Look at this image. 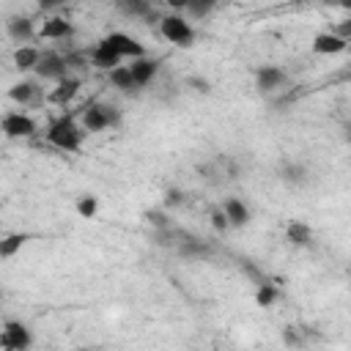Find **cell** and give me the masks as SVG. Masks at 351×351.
<instances>
[{"label": "cell", "instance_id": "cell-1", "mask_svg": "<svg viewBox=\"0 0 351 351\" xmlns=\"http://www.w3.org/2000/svg\"><path fill=\"white\" fill-rule=\"evenodd\" d=\"M44 137H47L49 145H55V148L71 154V151H80L82 137H85V129L77 123L74 115H60V118H55V121L47 126Z\"/></svg>", "mask_w": 351, "mask_h": 351}, {"label": "cell", "instance_id": "cell-2", "mask_svg": "<svg viewBox=\"0 0 351 351\" xmlns=\"http://www.w3.org/2000/svg\"><path fill=\"white\" fill-rule=\"evenodd\" d=\"M80 126L85 129V134H96V132H104V129H115L121 126V110L115 104H107V101H93L82 110L80 115Z\"/></svg>", "mask_w": 351, "mask_h": 351}, {"label": "cell", "instance_id": "cell-3", "mask_svg": "<svg viewBox=\"0 0 351 351\" xmlns=\"http://www.w3.org/2000/svg\"><path fill=\"white\" fill-rule=\"evenodd\" d=\"M159 33H162L170 44L181 47V49H189L192 41H195V30H192V25H189L184 16H178V14L162 16V19H159Z\"/></svg>", "mask_w": 351, "mask_h": 351}, {"label": "cell", "instance_id": "cell-4", "mask_svg": "<svg viewBox=\"0 0 351 351\" xmlns=\"http://www.w3.org/2000/svg\"><path fill=\"white\" fill-rule=\"evenodd\" d=\"M0 132L8 137V140H22V137H33L38 132L33 115H27L25 110H11L0 118Z\"/></svg>", "mask_w": 351, "mask_h": 351}, {"label": "cell", "instance_id": "cell-5", "mask_svg": "<svg viewBox=\"0 0 351 351\" xmlns=\"http://www.w3.org/2000/svg\"><path fill=\"white\" fill-rule=\"evenodd\" d=\"M33 71H36V77L44 80V82H58V80H63V77L69 74L63 55L55 52V49H44V52L38 55V63H36Z\"/></svg>", "mask_w": 351, "mask_h": 351}, {"label": "cell", "instance_id": "cell-6", "mask_svg": "<svg viewBox=\"0 0 351 351\" xmlns=\"http://www.w3.org/2000/svg\"><path fill=\"white\" fill-rule=\"evenodd\" d=\"M33 343V335L30 329L22 324V321H5L3 329H0V346L8 348V351H22Z\"/></svg>", "mask_w": 351, "mask_h": 351}, {"label": "cell", "instance_id": "cell-7", "mask_svg": "<svg viewBox=\"0 0 351 351\" xmlns=\"http://www.w3.org/2000/svg\"><path fill=\"white\" fill-rule=\"evenodd\" d=\"M8 99L19 107H33V104H41L44 96H41V88L36 80H16L11 88H8Z\"/></svg>", "mask_w": 351, "mask_h": 351}, {"label": "cell", "instance_id": "cell-8", "mask_svg": "<svg viewBox=\"0 0 351 351\" xmlns=\"http://www.w3.org/2000/svg\"><path fill=\"white\" fill-rule=\"evenodd\" d=\"M80 88H82V77L66 74L63 80H58V82H55V88L49 90L47 101H52V104H58V107H66V104H71V101L77 99Z\"/></svg>", "mask_w": 351, "mask_h": 351}, {"label": "cell", "instance_id": "cell-9", "mask_svg": "<svg viewBox=\"0 0 351 351\" xmlns=\"http://www.w3.org/2000/svg\"><path fill=\"white\" fill-rule=\"evenodd\" d=\"M285 82H288V74L280 66H258L255 69V88H258V93H271V90L282 88Z\"/></svg>", "mask_w": 351, "mask_h": 351}, {"label": "cell", "instance_id": "cell-10", "mask_svg": "<svg viewBox=\"0 0 351 351\" xmlns=\"http://www.w3.org/2000/svg\"><path fill=\"white\" fill-rule=\"evenodd\" d=\"M5 33L14 44H30L36 38V25L30 16H22V14H14L5 19Z\"/></svg>", "mask_w": 351, "mask_h": 351}, {"label": "cell", "instance_id": "cell-11", "mask_svg": "<svg viewBox=\"0 0 351 351\" xmlns=\"http://www.w3.org/2000/svg\"><path fill=\"white\" fill-rule=\"evenodd\" d=\"M104 41L121 55V58H143L145 55V47L137 41V38H132L129 33H121V30H115V33H107L104 36Z\"/></svg>", "mask_w": 351, "mask_h": 351}, {"label": "cell", "instance_id": "cell-12", "mask_svg": "<svg viewBox=\"0 0 351 351\" xmlns=\"http://www.w3.org/2000/svg\"><path fill=\"white\" fill-rule=\"evenodd\" d=\"M41 41L47 38V41H63V38H71L74 36V25L69 22V19H63V16H49L44 25H41V30L36 33Z\"/></svg>", "mask_w": 351, "mask_h": 351}, {"label": "cell", "instance_id": "cell-13", "mask_svg": "<svg viewBox=\"0 0 351 351\" xmlns=\"http://www.w3.org/2000/svg\"><path fill=\"white\" fill-rule=\"evenodd\" d=\"M121 60H123V58H121V55H118V52H115V49H112V47H110L104 38H101V41H99V44L90 49V66H93V69L110 71V69L121 66Z\"/></svg>", "mask_w": 351, "mask_h": 351}, {"label": "cell", "instance_id": "cell-14", "mask_svg": "<svg viewBox=\"0 0 351 351\" xmlns=\"http://www.w3.org/2000/svg\"><path fill=\"white\" fill-rule=\"evenodd\" d=\"M310 49H313L315 55H340V52L348 49V41L340 38V36H335V33L329 30V33H318V36L313 38Z\"/></svg>", "mask_w": 351, "mask_h": 351}, {"label": "cell", "instance_id": "cell-15", "mask_svg": "<svg viewBox=\"0 0 351 351\" xmlns=\"http://www.w3.org/2000/svg\"><path fill=\"white\" fill-rule=\"evenodd\" d=\"M129 71H132V77H134V82L140 85V88H148L151 82H154V77H156V71H159V60H151V58H132V66H129Z\"/></svg>", "mask_w": 351, "mask_h": 351}, {"label": "cell", "instance_id": "cell-16", "mask_svg": "<svg viewBox=\"0 0 351 351\" xmlns=\"http://www.w3.org/2000/svg\"><path fill=\"white\" fill-rule=\"evenodd\" d=\"M107 74H110V85H112L115 90H121L123 96H137V93L143 90V88L134 82L129 66H115V69H110Z\"/></svg>", "mask_w": 351, "mask_h": 351}, {"label": "cell", "instance_id": "cell-17", "mask_svg": "<svg viewBox=\"0 0 351 351\" xmlns=\"http://www.w3.org/2000/svg\"><path fill=\"white\" fill-rule=\"evenodd\" d=\"M222 211H225L230 228H244V225H250V219H252L250 206H247L241 197H228V200L222 203Z\"/></svg>", "mask_w": 351, "mask_h": 351}, {"label": "cell", "instance_id": "cell-18", "mask_svg": "<svg viewBox=\"0 0 351 351\" xmlns=\"http://www.w3.org/2000/svg\"><path fill=\"white\" fill-rule=\"evenodd\" d=\"M285 239L293 244V247H310L313 244V228L302 219H293L285 225Z\"/></svg>", "mask_w": 351, "mask_h": 351}, {"label": "cell", "instance_id": "cell-19", "mask_svg": "<svg viewBox=\"0 0 351 351\" xmlns=\"http://www.w3.org/2000/svg\"><path fill=\"white\" fill-rule=\"evenodd\" d=\"M38 55H41V49H36V47H27V44H19L16 49H14V69L16 71H33L36 69V63H38Z\"/></svg>", "mask_w": 351, "mask_h": 351}, {"label": "cell", "instance_id": "cell-20", "mask_svg": "<svg viewBox=\"0 0 351 351\" xmlns=\"http://www.w3.org/2000/svg\"><path fill=\"white\" fill-rule=\"evenodd\" d=\"M176 250H178L181 255H186V258H206V255L211 252L206 241H200V239H195V236H189V233L176 244Z\"/></svg>", "mask_w": 351, "mask_h": 351}, {"label": "cell", "instance_id": "cell-21", "mask_svg": "<svg viewBox=\"0 0 351 351\" xmlns=\"http://www.w3.org/2000/svg\"><path fill=\"white\" fill-rule=\"evenodd\" d=\"M280 178H282L285 184L302 186V184H307V167L299 165V162H285V165L280 167Z\"/></svg>", "mask_w": 351, "mask_h": 351}, {"label": "cell", "instance_id": "cell-22", "mask_svg": "<svg viewBox=\"0 0 351 351\" xmlns=\"http://www.w3.org/2000/svg\"><path fill=\"white\" fill-rule=\"evenodd\" d=\"M30 241L27 233H8L0 239V258H14L25 244Z\"/></svg>", "mask_w": 351, "mask_h": 351}, {"label": "cell", "instance_id": "cell-23", "mask_svg": "<svg viewBox=\"0 0 351 351\" xmlns=\"http://www.w3.org/2000/svg\"><path fill=\"white\" fill-rule=\"evenodd\" d=\"M63 60H66V71L74 74V77L85 74L88 66H90V55H88V52H77V49H74V52H66Z\"/></svg>", "mask_w": 351, "mask_h": 351}, {"label": "cell", "instance_id": "cell-24", "mask_svg": "<svg viewBox=\"0 0 351 351\" xmlns=\"http://www.w3.org/2000/svg\"><path fill=\"white\" fill-rule=\"evenodd\" d=\"M118 8H121V14H126V16L151 19V3H148V0H118Z\"/></svg>", "mask_w": 351, "mask_h": 351}, {"label": "cell", "instance_id": "cell-25", "mask_svg": "<svg viewBox=\"0 0 351 351\" xmlns=\"http://www.w3.org/2000/svg\"><path fill=\"white\" fill-rule=\"evenodd\" d=\"M277 299H280L277 285H271L269 280H266V282H258V291H255V304H258V307H271Z\"/></svg>", "mask_w": 351, "mask_h": 351}, {"label": "cell", "instance_id": "cell-26", "mask_svg": "<svg viewBox=\"0 0 351 351\" xmlns=\"http://www.w3.org/2000/svg\"><path fill=\"white\" fill-rule=\"evenodd\" d=\"M214 5H217V0H186L184 11H186L192 19H203V16H208V14L214 11Z\"/></svg>", "mask_w": 351, "mask_h": 351}, {"label": "cell", "instance_id": "cell-27", "mask_svg": "<svg viewBox=\"0 0 351 351\" xmlns=\"http://www.w3.org/2000/svg\"><path fill=\"white\" fill-rule=\"evenodd\" d=\"M96 211H99V197H96V195H82V197L77 200V214H80L82 219H93Z\"/></svg>", "mask_w": 351, "mask_h": 351}, {"label": "cell", "instance_id": "cell-28", "mask_svg": "<svg viewBox=\"0 0 351 351\" xmlns=\"http://www.w3.org/2000/svg\"><path fill=\"white\" fill-rule=\"evenodd\" d=\"M184 189H178V186H170V189H165V195H162V206L165 208H178V206H184Z\"/></svg>", "mask_w": 351, "mask_h": 351}, {"label": "cell", "instance_id": "cell-29", "mask_svg": "<svg viewBox=\"0 0 351 351\" xmlns=\"http://www.w3.org/2000/svg\"><path fill=\"white\" fill-rule=\"evenodd\" d=\"M143 219H145L151 228H167V225H173L170 217H167L162 208H148V211L143 214Z\"/></svg>", "mask_w": 351, "mask_h": 351}, {"label": "cell", "instance_id": "cell-30", "mask_svg": "<svg viewBox=\"0 0 351 351\" xmlns=\"http://www.w3.org/2000/svg\"><path fill=\"white\" fill-rule=\"evenodd\" d=\"M239 266L244 269V274H247V277H250V280H252L255 285H258V282H266V274H263V271H261V269H258V266H255L252 261L241 258V261H239Z\"/></svg>", "mask_w": 351, "mask_h": 351}, {"label": "cell", "instance_id": "cell-31", "mask_svg": "<svg viewBox=\"0 0 351 351\" xmlns=\"http://www.w3.org/2000/svg\"><path fill=\"white\" fill-rule=\"evenodd\" d=\"M280 337H282L285 346H302V343H304V335H302V329H296V326H285V329L280 332Z\"/></svg>", "mask_w": 351, "mask_h": 351}, {"label": "cell", "instance_id": "cell-32", "mask_svg": "<svg viewBox=\"0 0 351 351\" xmlns=\"http://www.w3.org/2000/svg\"><path fill=\"white\" fill-rule=\"evenodd\" d=\"M211 225H214V230H219V233H225V230L230 228V222H228V217H225L222 208H214V211H211Z\"/></svg>", "mask_w": 351, "mask_h": 351}, {"label": "cell", "instance_id": "cell-33", "mask_svg": "<svg viewBox=\"0 0 351 351\" xmlns=\"http://www.w3.org/2000/svg\"><path fill=\"white\" fill-rule=\"evenodd\" d=\"M186 85L195 90V93H211V82L206 77H189Z\"/></svg>", "mask_w": 351, "mask_h": 351}, {"label": "cell", "instance_id": "cell-34", "mask_svg": "<svg viewBox=\"0 0 351 351\" xmlns=\"http://www.w3.org/2000/svg\"><path fill=\"white\" fill-rule=\"evenodd\" d=\"M335 36H340V38H346V41H351V19H343L340 25H335V30H332Z\"/></svg>", "mask_w": 351, "mask_h": 351}, {"label": "cell", "instance_id": "cell-35", "mask_svg": "<svg viewBox=\"0 0 351 351\" xmlns=\"http://www.w3.org/2000/svg\"><path fill=\"white\" fill-rule=\"evenodd\" d=\"M66 0H38V8L41 11H55V8H60Z\"/></svg>", "mask_w": 351, "mask_h": 351}, {"label": "cell", "instance_id": "cell-36", "mask_svg": "<svg viewBox=\"0 0 351 351\" xmlns=\"http://www.w3.org/2000/svg\"><path fill=\"white\" fill-rule=\"evenodd\" d=\"M165 3H167L173 11H184V5H186V0H165Z\"/></svg>", "mask_w": 351, "mask_h": 351}, {"label": "cell", "instance_id": "cell-37", "mask_svg": "<svg viewBox=\"0 0 351 351\" xmlns=\"http://www.w3.org/2000/svg\"><path fill=\"white\" fill-rule=\"evenodd\" d=\"M326 5H340V8H351V0H321Z\"/></svg>", "mask_w": 351, "mask_h": 351}, {"label": "cell", "instance_id": "cell-38", "mask_svg": "<svg viewBox=\"0 0 351 351\" xmlns=\"http://www.w3.org/2000/svg\"><path fill=\"white\" fill-rule=\"evenodd\" d=\"M115 3H118V0H115Z\"/></svg>", "mask_w": 351, "mask_h": 351}]
</instances>
